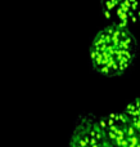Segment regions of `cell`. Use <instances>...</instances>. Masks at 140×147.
<instances>
[{
	"label": "cell",
	"instance_id": "6da1fadb",
	"mask_svg": "<svg viewBox=\"0 0 140 147\" xmlns=\"http://www.w3.org/2000/svg\"><path fill=\"white\" fill-rule=\"evenodd\" d=\"M139 54V41L127 26L108 23L93 38L89 58L93 70L105 78L126 74Z\"/></svg>",
	"mask_w": 140,
	"mask_h": 147
},
{
	"label": "cell",
	"instance_id": "7a4b0ae2",
	"mask_svg": "<svg viewBox=\"0 0 140 147\" xmlns=\"http://www.w3.org/2000/svg\"><path fill=\"white\" fill-rule=\"evenodd\" d=\"M107 147H140V129L125 111L99 117Z\"/></svg>",
	"mask_w": 140,
	"mask_h": 147
},
{
	"label": "cell",
	"instance_id": "3957f363",
	"mask_svg": "<svg viewBox=\"0 0 140 147\" xmlns=\"http://www.w3.org/2000/svg\"><path fill=\"white\" fill-rule=\"evenodd\" d=\"M67 147H107L99 117L85 112L76 119Z\"/></svg>",
	"mask_w": 140,
	"mask_h": 147
},
{
	"label": "cell",
	"instance_id": "277c9868",
	"mask_svg": "<svg viewBox=\"0 0 140 147\" xmlns=\"http://www.w3.org/2000/svg\"><path fill=\"white\" fill-rule=\"evenodd\" d=\"M100 9L109 23L127 27L140 23V0H100Z\"/></svg>",
	"mask_w": 140,
	"mask_h": 147
},
{
	"label": "cell",
	"instance_id": "5b68a950",
	"mask_svg": "<svg viewBox=\"0 0 140 147\" xmlns=\"http://www.w3.org/2000/svg\"><path fill=\"white\" fill-rule=\"evenodd\" d=\"M123 111L129 115V117L135 123V125L140 129V97L133 99L130 103L126 105Z\"/></svg>",
	"mask_w": 140,
	"mask_h": 147
}]
</instances>
